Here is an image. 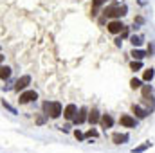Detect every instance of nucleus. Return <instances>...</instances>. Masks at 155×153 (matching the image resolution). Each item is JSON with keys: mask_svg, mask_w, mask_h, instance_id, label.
<instances>
[{"mask_svg": "<svg viewBox=\"0 0 155 153\" xmlns=\"http://www.w3.org/2000/svg\"><path fill=\"white\" fill-rule=\"evenodd\" d=\"M126 11H128V7L123 4H114V5H108V7H105V11H103V15L105 16H108V18H121V16H124L126 15Z\"/></svg>", "mask_w": 155, "mask_h": 153, "instance_id": "obj_1", "label": "nucleus"}, {"mask_svg": "<svg viewBox=\"0 0 155 153\" xmlns=\"http://www.w3.org/2000/svg\"><path fill=\"white\" fill-rule=\"evenodd\" d=\"M43 114L51 115L52 119H58L60 115H61V103H58V101H54V103H49V101H45L43 103Z\"/></svg>", "mask_w": 155, "mask_h": 153, "instance_id": "obj_2", "label": "nucleus"}, {"mask_svg": "<svg viewBox=\"0 0 155 153\" xmlns=\"http://www.w3.org/2000/svg\"><path fill=\"white\" fill-rule=\"evenodd\" d=\"M38 99V94L35 92V90H25V92H22L20 94V105H27V103H31V101H36Z\"/></svg>", "mask_w": 155, "mask_h": 153, "instance_id": "obj_3", "label": "nucleus"}, {"mask_svg": "<svg viewBox=\"0 0 155 153\" xmlns=\"http://www.w3.org/2000/svg\"><path fill=\"white\" fill-rule=\"evenodd\" d=\"M119 124L124 126V128H135L137 126V119L132 117V115H128V114H124V115L119 117Z\"/></svg>", "mask_w": 155, "mask_h": 153, "instance_id": "obj_4", "label": "nucleus"}, {"mask_svg": "<svg viewBox=\"0 0 155 153\" xmlns=\"http://www.w3.org/2000/svg\"><path fill=\"white\" fill-rule=\"evenodd\" d=\"M107 29H108V33H112V34H119V33H123L124 24H123L121 20H112V22L107 25Z\"/></svg>", "mask_w": 155, "mask_h": 153, "instance_id": "obj_5", "label": "nucleus"}, {"mask_svg": "<svg viewBox=\"0 0 155 153\" xmlns=\"http://www.w3.org/2000/svg\"><path fill=\"white\" fill-rule=\"evenodd\" d=\"M87 117H88V110L83 106V108H79V112H76V115H74V124H83L85 121H87Z\"/></svg>", "mask_w": 155, "mask_h": 153, "instance_id": "obj_6", "label": "nucleus"}, {"mask_svg": "<svg viewBox=\"0 0 155 153\" xmlns=\"http://www.w3.org/2000/svg\"><path fill=\"white\" fill-rule=\"evenodd\" d=\"M29 83H31V76H27V74H25V76H22L18 81H16L15 90H18V92H20V90H25V88L29 86Z\"/></svg>", "mask_w": 155, "mask_h": 153, "instance_id": "obj_7", "label": "nucleus"}, {"mask_svg": "<svg viewBox=\"0 0 155 153\" xmlns=\"http://www.w3.org/2000/svg\"><path fill=\"white\" fill-rule=\"evenodd\" d=\"M132 110H134V114L137 115L139 119H144V117H148V114H150V110L148 108H143L141 105H134Z\"/></svg>", "mask_w": 155, "mask_h": 153, "instance_id": "obj_8", "label": "nucleus"}, {"mask_svg": "<svg viewBox=\"0 0 155 153\" xmlns=\"http://www.w3.org/2000/svg\"><path fill=\"white\" fill-rule=\"evenodd\" d=\"M76 112H78V106L71 103V105H67V106H65V110H63V115H65V119H74Z\"/></svg>", "mask_w": 155, "mask_h": 153, "instance_id": "obj_9", "label": "nucleus"}, {"mask_svg": "<svg viewBox=\"0 0 155 153\" xmlns=\"http://www.w3.org/2000/svg\"><path fill=\"white\" fill-rule=\"evenodd\" d=\"M99 119H101V115H99V112H97L96 108H92V110L88 112V117H87V121H88L90 124H96V122H99Z\"/></svg>", "mask_w": 155, "mask_h": 153, "instance_id": "obj_10", "label": "nucleus"}, {"mask_svg": "<svg viewBox=\"0 0 155 153\" xmlns=\"http://www.w3.org/2000/svg\"><path fill=\"white\" fill-rule=\"evenodd\" d=\"M128 139H130L128 133H114V135H112V141H114L116 144H124Z\"/></svg>", "mask_w": 155, "mask_h": 153, "instance_id": "obj_11", "label": "nucleus"}, {"mask_svg": "<svg viewBox=\"0 0 155 153\" xmlns=\"http://www.w3.org/2000/svg\"><path fill=\"white\" fill-rule=\"evenodd\" d=\"M99 121H101V126H103L105 130H107V128H112V124H114V119H112V115H108V114H105L101 119H99Z\"/></svg>", "mask_w": 155, "mask_h": 153, "instance_id": "obj_12", "label": "nucleus"}, {"mask_svg": "<svg viewBox=\"0 0 155 153\" xmlns=\"http://www.w3.org/2000/svg\"><path fill=\"white\" fill-rule=\"evenodd\" d=\"M130 56H132L134 60H141V61H143V60L148 56V52H146V50H141V49H134Z\"/></svg>", "mask_w": 155, "mask_h": 153, "instance_id": "obj_13", "label": "nucleus"}, {"mask_svg": "<svg viewBox=\"0 0 155 153\" xmlns=\"http://www.w3.org/2000/svg\"><path fill=\"white\" fill-rule=\"evenodd\" d=\"M148 148H152V142H150V141H146V142H143V144L135 146V148L132 150V153H143V151H146Z\"/></svg>", "mask_w": 155, "mask_h": 153, "instance_id": "obj_14", "label": "nucleus"}, {"mask_svg": "<svg viewBox=\"0 0 155 153\" xmlns=\"http://www.w3.org/2000/svg\"><path fill=\"white\" fill-rule=\"evenodd\" d=\"M0 77L2 79H9L11 77V69L9 67H0Z\"/></svg>", "mask_w": 155, "mask_h": 153, "instance_id": "obj_15", "label": "nucleus"}, {"mask_svg": "<svg viewBox=\"0 0 155 153\" xmlns=\"http://www.w3.org/2000/svg\"><path fill=\"white\" fill-rule=\"evenodd\" d=\"M153 76H155L153 69H146V70H144V74H143V79H144V81H152Z\"/></svg>", "mask_w": 155, "mask_h": 153, "instance_id": "obj_16", "label": "nucleus"}, {"mask_svg": "<svg viewBox=\"0 0 155 153\" xmlns=\"http://www.w3.org/2000/svg\"><path fill=\"white\" fill-rule=\"evenodd\" d=\"M103 4H107V0H92V11H94L92 15H97V13H96V11H97V7H99V5H103Z\"/></svg>", "mask_w": 155, "mask_h": 153, "instance_id": "obj_17", "label": "nucleus"}, {"mask_svg": "<svg viewBox=\"0 0 155 153\" xmlns=\"http://www.w3.org/2000/svg\"><path fill=\"white\" fill-rule=\"evenodd\" d=\"M130 69H132V70H139V69H143V63H141V60H134V61L130 63Z\"/></svg>", "mask_w": 155, "mask_h": 153, "instance_id": "obj_18", "label": "nucleus"}, {"mask_svg": "<svg viewBox=\"0 0 155 153\" xmlns=\"http://www.w3.org/2000/svg\"><path fill=\"white\" fill-rule=\"evenodd\" d=\"M130 86H132L134 90H135V88H141V86H143V81H141V79H137V77H134V79L130 81Z\"/></svg>", "mask_w": 155, "mask_h": 153, "instance_id": "obj_19", "label": "nucleus"}, {"mask_svg": "<svg viewBox=\"0 0 155 153\" xmlns=\"http://www.w3.org/2000/svg\"><path fill=\"white\" fill-rule=\"evenodd\" d=\"M130 41H132V45H134V47H139V45L143 43L141 36H135V34H134V36H130Z\"/></svg>", "mask_w": 155, "mask_h": 153, "instance_id": "obj_20", "label": "nucleus"}, {"mask_svg": "<svg viewBox=\"0 0 155 153\" xmlns=\"http://www.w3.org/2000/svg\"><path fill=\"white\" fill-rule=\"evenodd\" d=\"M152 92H153V88H152L150 85H144V86H143V96H144V97L152 96Z\"/></svg>", "mask_w": 155, "mask_h": 153, "instance_id": "obj_21", "label": "nucleus"}, {"mask_svg": "<svg viewBox=\"0 0 155 153\" xmlns=\"http://www.w3.org/2000/svg\"><path fill=\"white\" fill-rule=\"evenodd\" d=\"M2 105H4V108H5V110H9L11 114H18V112H16V108H15V106H11L7 101H2Z\"/></svg>", "mask_w": 155, "mask_h": 153, "instance_id": "obj_22", "label": "nucleus"}, {"mask_svg": "<svg viewBox=\"0 0 155 153\" xmlns=\"http://www.w3.org/2000/svg\"><path fill=\"white\" fill-rule=\"evenodd\" d=\"M74 137H76L78 141H85V133H81L79 130H76V132H74Z\"/></svg>", "mask_w": 155, "mask_h": 153, "instance_id": "obj_23", "label": "nucleus"}, {"mask_svg": "<svg viewBox=\"0 0 155 153\" xmlns=\"http://www.w3.org/2000/svg\"><path fill=\"white\" fill-rule=\"evenodd\" d=\"M97 135H99V133H97L96 130H88V132L85 133V139H87V137H97Z\"/></svg>", "mask_w": 155, "mask_h": 153, "instance_id": "obj_24", "label": "nucleus"}, {"mask_svg": "<svg viewBox=\"0 0 155 153\" xmlns=\"http://www.w3.org/2000/svg\"><path fill=\"white\" fill-rule=\"evenodd\" d=\"M36 122H38V124H43V122H45V117H43V115H40L38 119H36Z\"/></svg>", "mask_w": 155, "mask_h": 153, "instance_id": "obj_25", "label": "nucleus"}, {"mask_svg": "<svg viewBox=\"0 0 155 153\" xmlns=\"http://www.w3.org/2000/svg\"><path fill=\"white\" fill-rule=\"evenodd\" d=\"M152 52H155V45H150L148 47V54H152Z\"/></svg>", "mask_w": 155, "mask_h": 153, "instance_id": "obj_26", "label": "nucleus"}, {"mask_svg": "<svg viewBox=\"0 0 155 153\" xmlns=\"http://www.w3.org/2000/svg\"><path fill=\"white\" fill-rule=\"evenodd\" d=\"M135 22H137V24H143L144 20H143V16H137V18H135Z\"/></svg>", "mask_w": 155, "mask_h": 153, "instance_id": "obj_27", "label": "nucleus"}, {"mask_svg": "<svg viewBox=\"0 0 155 153\" xmlns=\"http://www.w3.org/2000/svg\"><path fill=\"white\" fill-rule=\"evenodd\" d=\"M2 61H4V56H2V54H0V63H2Z\"/></svg>", "mask_w": 155, "mask_h": 153, "instance_id": "obj_28", "label": "nucleus"}]
</instances>
